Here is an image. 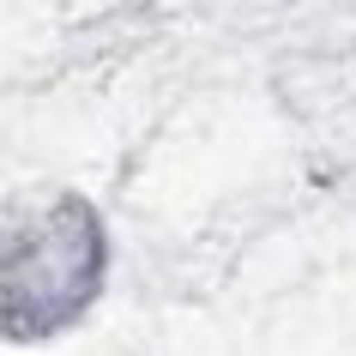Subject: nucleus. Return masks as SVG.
<instances>
[{"mask_svg": "<svg viewBox=\"0 0 356 356\" xmlns=\"http://www.w3.org/2000/svg\"><path fill=\"white\" fill-rule=\"evenodd\" d=\"M103 284V229L85 200H55L49 218L13 229L6 248V332L13 338H42L97 296Z\"/></svg>", "mask_w": 356, "mask_h": 356, "instance_id": "nucleus-1", "label": "nucleus"}]
</instances>
